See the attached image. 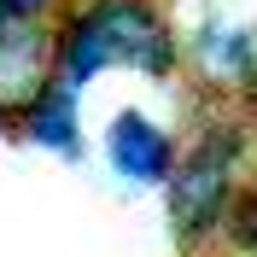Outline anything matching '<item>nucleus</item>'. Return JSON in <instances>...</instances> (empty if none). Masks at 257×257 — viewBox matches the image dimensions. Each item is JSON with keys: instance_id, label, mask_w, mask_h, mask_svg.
<instances>
[{"instance_id": "f257e3e1", "label": "nucleus", "mask_w": 257, "mask_h": 257, "mask_svg": "<svg viewBox=\"0 0 257 257\" xmlns=\"http://www.w3.org/2000/svg\"><path fill=\"white\" fill-rule=\"evenodd\" d=\"M111 64H128L141 76H176L181 41L158 0H76L53 24V76L64 88L82 94Z\"/></svg>"}, {"instance_id": "f03ea898", "label": "nucleus", "mask_w": 257, "mask_h": 257, "mask_svg": "<svg viewBox=\"0 0 257 257\" xmlns=\"http://www.w3.org/2000/svg\"><path fill=\"white\" fill-rule=\"evenodd\" d=\"M240 146H245V128L210 123L176 158V170L164 181L170 234H176L187 251H199V245H210V240L228 234V216L240 205Z\"/></svg>"}, {"instance_id": "423d86ee", "label": "nucleus", "mask_w": 257, "mask_h": 257, "mask_svg": "<svg viewBox=\"0 0 257 257\" xmlns=\"http://www.w3.org/2000/svg\"><path fill=\"white\" fill-rule=\"evenodd\" d=\"M199 53H205V70L222 82H245L257 70V41L251 30H234V24H205L199 35Z\"/></svg>"}, {"instance_id": "20e7f679", "label": "nucleus", "mask_w": 257, "mask_h": 257, "mask_svg": "<svg viewBox=\"0 0 257 257\" xmlns=\"http://www.w3.org/2000/svg\"><path fill=\"white\" fill-rule=\"evenodd\" d=\"M105 152H111V170L123 181H141V187H164L170 170H176V135L158 128L146 111H123L105 128Z\"/></svg>"}, {"instance_id": "6e6552de", "label": "nucleus", "mask_w": 257, "mask_h": 257, "mask_svg": "<svg viewBox=\"0 0 257 257\" xmlns=\"http://www.w3.org/2000/svg\"><path fill=\"white\" fill-rule=\"evenodd\" d=\"M59 0H0V12L12 18V24H47V12Z\"/></svg>"}, {"instance_id": "0eeeda50", "label": "nucleus", "mask_w": 257, "mask_h": 257, "mask_svg": "<svg viewBox=\"0 0 257 257\" xmlns=\"http://www.w3.org/2000/svg\"><path fill=\"white\" fill-rule=\"evenodd\" d=\"M228 245H240L245 257H257V187L240 193V205H234V216H228Z\"/></svg>"}, {"instance_id": "39448f33", "label": "nucleus", "mask_w": 257, "mask_h": 257, "mask_svg": "<svg viewBox=\"0 0 257 257\" xmlns=\"http://www.w3.org/2000/svg\"><path fill=\"white\" fill-rule=\"evenodd\" d=\"M18 135H24L30 146L59 152V158H82V111H76V88H64V82L53 76L47 88L24 105Z\"/></svg>"}, {"instance_id": "7ed1b4c3", "label": "nucleus", "mask_w": 257, "mask_h": 257, "mask_svg": "<svg viewBox=\"0 0 257 257\" xmlns=\"http://www.w3.org/2000/svg\"><path fill=\"white\" fill-rule=\"evenodd\" d=\"M53 82V30L0 24V128H18L24 105Z\"/></svg>"}]
</instances>
